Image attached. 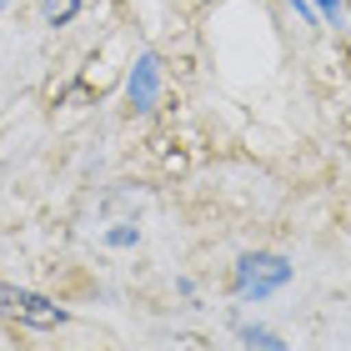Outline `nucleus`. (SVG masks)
<instances>
[{
    "mask_svg": "<svg viewBox=\"0 0 351 351\" xmlns=\"http://www.w3.org/2000/svg\"><path fill=\"white\" fill-rule=\"evenodd\" d=\"M291 286V261L281 251H246L241 261L231 266V291L241 301H266Z\"/></svg>",
    "mask_w": 351,
    "mask_h": 351,
    "instance_id": "f257e3e1",
    "label": "nucleus"
},
{
    "mask_svg": "<svg viewBox=\"0 0 351 351\" xmlns=\"http://www.w3.org/2000/svg\"><path fill=\"white\" fill-rule=\"evenodd\" d=\"M0 316L21 322V326H36V331H56V326L71 322V311L56 306L51 296L30 291V286H10V281H0Z\"/></svg>",
    "mask_w": 351,
    "mask_h": 351,
    "instance_id": "f03ea898",
    "label": "nucleus"
},
{
    "mask_svg": "<svg viewBox=\"0 0 351 351\" xmlns=\"http://www.w3.org/2000/svg\"><path fill=\"white\" fill-rule=\"evenodd\" d=\"M125 101H131L136 110H156V101H161V60H156L151 51H141L131 75H125Z\"/></svg>",
    "mask_w": 351,
    "mask_h": 351,
    "instance_id": "7ed1b4c3",
    "label": "nucleus"
},
{
    "mask_svg": "<svg viewBox=\"0 0 351 351\" xmlns=\"http://www.w3.org/2000/svg\"><path fill=\"white\" fill-rule=\"evenodd\" d=\"M236 337H241L251 351H286V341L276 337L271 326H256V322H236Z\"/></svg>",
    "mask_w": 351,
    "mask_h": 351,
    "instance_id": "20e7f679",
    "label": "nucleus"
},
{
    "mask_svg": "<svg viewBox=\"0 0 351 351\" xmlns=\"http://www.w3.org/2000/svg\"><path fill=\"white\" fill-rule=\"evenodd\" d=\"M86 0H40V15H45V25H71L75 15H81Z\"/></svg>",
    "mask_w": 351,
    "mask_h": 351,
    "instance_id": "39448f33",
    "label": "nucleus"
},
{
    "mask_svg": "<svg viewBox=\"0 0 351 351\" xmlns=\"http://www.w3.org/2000/svg\"><path fill=\"white\" fill-rule=\"evenodd\" d=\"M136 241H141V226H131V221H121V226H110V231H106V246H116V251L136 246Z\"/></svg>",
    "mask_w": 351,
    "mask_h": 351,
    "instance_id": "423d86ee",
    "label": "nucleus"
},
{
    "mask_svg": "<svg viewBox=\"0 0 351 351\" xmlns=\"http://www.w3.org/2000/svg\"><path fill=\"white\" fill-rule=\"evenodd\" d=\"M311 5H316V15H326V21H337V15H341V0H311Z\"/></svg>",
    "mask_w": 351,
    "mask_h": 351,
    "instance_id": "0eeeda50",
    "label": "nucleus"
}]
</instances>
